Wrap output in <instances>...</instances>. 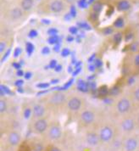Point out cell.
Returning a JSON list of instances; mask_svg holds the SVG:
<instances>
[{"instance_id": "obj_1", "label": "cell", "mask_w": 139, "mask_h": 151, "mask_svg": "<svg viewBox=\"0 0 139 151\" xmlns=\"http://www.w3.org/2000/svg\"><path fill=\"white\" fill-rule=\"evenodd\" d=\"M113 135H114V132L111 127L106 126L100 130L99 137H100V140L103 142H109L110 140H111Z\"/></svg>"}, {"instance_id": "obj_2", "label": "cell", "mask_w": 139, "mask_h": 151, "mask_svg": "<svg viewBox=\"0 0 139 151\" xmlns=\"http://www.w3.org/2000/svg\"><path fill=\"white\" fill-rule=\"evenodd\" d=\"M130 108H131V102L129 101V99L125 98L121 99L117 104V110L121 114H124L129 111Z\"/></svg>"}, {"instance_id": "obj_3", "label": "cell", "mask_w": 139, "mask_h": 151, "mask_svg": "<svg viewBox=\"0 0 139 151\" xmlns=\"http://www.w3.org/2000/svg\"><path fill=\"white\" fill-rule=\"evenodd\" d=\"M48 128V122L44 119H38L34 124V130L37 133H42Z\"/></svg>"}, {"instance_id": "obj_4", "label": "cell", "mask_w": 139, "mask_h": 151, "mask_svg": "<svg viewBox=\"0 0 139 151\" xmlns=\"http://www.w3.org/2000/svg\"><path fill=\"white\" fill-rule=\"evenodd\" d=\"M94 118H95V116L91 110H85L81 115V120L86 125L92 123L94 121Z\"/></svg>"}, {"instance_id": "obj_5", "label": "cell", "mask_w": 139, "mask_h": 151, "mask_svg": "<svg viewBox=\"0 0 139 151\" xmlns=\"http://www.w3.org/2000/svg\"><path fill=\"white\" fill-rule=\"evenodd\" d=\"M61 135H62L61 128L59 126H53L52 127H50L49 132V136L50 139L57 140V139L60 138Z\"/></svg>"}, {"instance_id": "obj_6", "label": "cell", "mask_w": 139, "mask_h": 151, "mask_svg": "<svg viewBox=\"0 0 139 151\" xmlns=\"http://www.w3.org/2000/svg\"><path fill=\"white\" fill-rule=\"evenodd\" d=\"M99 139L100 137L99 136H97L96 133L94 132H89L87 134L86 137V140L87 144H89L90 146H97L98 143H99Z\"/></svg>"}, {"instance_id": "obj_7", "label": "cell", "mask_w": 139, "mask_h": 151, "mask_svg": "<svg viewBox=\"0 0 139 151\" xmlns=\"http://www.w3.org/2000/svg\"><path fill=\"white\" fill-rule=\"evenodd\" d=\"M135 127V122L131 118H127L125 119L122 122H121V128L124 132H132Z\"/></svg>"}, {"instance_id": "obj_8", "label": "cell", "mask_w": 139, "mask_h": 151, "mask_svg": "<svg viewBox=\"0 0 139 151\" xmlns=\"http://www.w3.org/2000/svg\"><path fill=\"white\" fill-rule=\"evenodd\" d=\"M82 106V101L78 98H72L68 102V108L72 111H77Z\"/></svg>"}, {"instance_id": "obj_9", "label": "cell", "mask_w": 139, "mask_h": 151, "mask_svg": "<svg viewBox=\"0 0 139 151\" xmlns=\"http://www.w3.org/2000/svg\"><path fill=\"white\" fill-rule=\"evenodd\" d=\"M8 141L10 145L12 146H16L17 144L20 143L21 141V136L18 132H12L9 134V137H8Z\"/></svg>"}, {"instance_id": "obj_10", "label": "cell", "mask_w": 139, "mask_h": 151, "mask_svg": "<svg viewBox=\"0 0 139 151\" xmlns=\"http://www.w3.org/2000/svg\"><path fill=\"white\" fill-rule=\"evenodd\" d=\"M138 146V142L134 137L128 138L125 142V150H126V151L136 150Z\"/></svg>"}, {"instance_id": "obj_11", "label": "cell", "mask_w": 139, "mask_h": 151, "mask_svg": "<svg viewBox=\"0 0 139 151\" xmlns=\"http://www.w3.org/2000/svg\"><path fill=\"white\" fill-rule=\"evenodd\" d=\"M65 101V96L60 93H57L55 94H54L53 96L51 97L50 99V102L53 104H55V105H59V104H61Z\"/></svg>"}, {"instance_id": "obj_12", "label": "cell", "mask_w": 139, "mask_h": 151, "mask_svg": "<svg viewBox=\"0 0 139 151\" xmlns=\"http://www.w3.org/2000/svg\"><path fill=\"white\" fill-rule=\"evenodd\" d=\"M64 9V4L61 1L59 0H55L50 4V9L54 12V13H59L61 12Z\"/></svg>"}, {"instance_id": "obj_13", "label": "cell", "mask_w": 139, "mask_h": 151, "mask_svg": "<svg viewBox=\"0 0 139 151\" xmlns=\"http://www.w3.org/2000/svg\"><path fill=\"white\" fill-rule=\"evenodd\" d=\"M32 112H33V116L36 118H42L43 116V115H44L45 110L41 104H37L33 107Z\"/></svg>"}, {"instance_id": "obj_14", "label": "cell", "mask_w": 139, "mask_h": 151, "mask_svg": "<svg viewBox=\"0 0 139 151\" xmlns=\"http://www.w3.org/2000/svg\"><path fill=\"white\" fill-rule=\"evenodd\" d=\"M131 8V4L127 0H120L117 4V9L120 11H127Z\"/></svg>"}, {"instance_id": "obj_15", "label": "cell", "mask_w": 139, "mask_h": 151, "mask_svg": "<svg viewBox=\"0 0 139 151\" xmlns=\"http://www.w3.org/2000/svg\"><path fill=\"white\" fill-rule=\"evenodd\" d=\"M33 6V0H22L21 8L24 10H30Z\"/></svg>"}, {"instance_id": "obj_16", "label": "cell", "mask_w": 139, "mask_h": 151, "mask_svg": "<svg viewBox=\"0 0 139 151\" xmlns=\"http://www.w3.org/2000/svg\"><path fill=\"white\" fill-rule=\"evenodd\" d=\"M22 15V11L20 8H14V9L11 11V16L12 18L14 20H17V19H20Z\"/></svg>"}, {"instance_id": "obj_17", "label": "cell", "mask_w": 139, "mask_h": 151, "mask_svg": "<svg viewBox=\"0 0 139 151\" xmlns=\"http://www.w3.org/2000/svg\"><path fill=\"white\" fill-rule=\"evenodd\" d=\"M124 24H125V21H124V19L121 18V17H119L117 18L115 21L114 22V26L116 28H121L124 27Z\"/></svg>"}, {"instance_id": "obj_18", "label": "cell", "mask_w": 139, "mask_h": 151, "mask_svg": "<svg viewBox=\"0 0 139 151\" xmlns=\"http://www.w3.org/2000/svg\"><path fill=\"white\" fill-rule=\"evenodd\" d=\"M102 8H103V5H102V4H101V3H99V2H96V3H94V4H93V5H92L93 12L97 13V14L101 11Z\"/></svg>"}, {"instance_id": "obj_19", "label": "cell", "mask_w": 139, "mask_h": 151, "mask_svg": "<svg viewBox=\"0 0 139 151\" xmlns=\"http://www.w3.org/2000/svg\"><path fill=\"white\" fill-rule=\"evenodd\" d=\"M59 38L58 37L57 35L56 36H51L48 39V42H49L50 44H56L59 42Z\"/></svg>"}, {"instance_id": "obj_20", "label": "cell", "mask_w": 139, "mask_h": 151, "mask_svg": "<svg viewBox=\"0 0 139 151\" xmlns=\"http://www.w3.org/2000/svg\"><path fill=\"white\" fill-rule=\"evenodd\" d=\"M6 110H7V104L4 99H1V101H0V112L4 113L6 111Z\"/></svg>"}, {"instance_id": "obj_21", "label": "cell", "mask_w": 139, "mask_h": 151, "mask_svg": "<svg viewBox=\"0 0 139 151\" xmlns=\"http://www.w3.org/2000/svg\"><path fill=\"white\" fill-rule=\"evenodd\" d=\"M99 94L101 95V96H105V95H107L108 93H109V89L107 88V87H105V86H104V87H101L100 88V89H99Z\"/></svg>"}, {"instance_id": "obj_22", "label": "cell", "mask_w": 139, "mask_h": 151, "mask_svg": "<svg viewBox=\"0 0 139 151\" xmlns=\"http://www.w3.org/2000/svg\"><path fill=\"white\" fill-rule=\"evenodd\" d=\"M119 93H120V89H119L118 87H114V88H112L110 91V93L111 94L112 96H115V95H117Z\"/></svg>"}, {"instance_id": "obj_23", "label": "cell", "mask_w": 139, "mask_h": 151, "mask_svg": "<svg viewBox=\"0 0 139 151\" xmlns=\"http://www.w3.org/2000/svg\"><path fill=\"white\" fill-rule=\"evenodd\" d=\"M122 40V34L120 33V32H118V33H116V34L115 35V37H114V41L115 42H120Z\"/></svg>"}, {"instance_id": "obj_24", "label": "cell", "mask_w": 139, "mask_h": 151, "mask_svg": "<svg viewBox=\"0 0 139 151\" xmlns=\"http://www.w3.org/2000/svg\"><path fill=\"white\" fill-rule=\"evenodd\" d=\"M34 50V46L31 43V42H28L27 43V51L28 54H32Z\"/></svg>"}, {"instance_id": "obj_25", "label": "cell", "mask_w": 139, "mask_h": 151, "mask_svg": "<svg viewBox=\"0 0 139 151\" xmlns=\"http://www.w3.org/2000/svg\"><path fill=\"white\" fill-rule=\"evenodd\" d=\"M58 33V30L55 28H50L49 30H48V34L50 36H56Z\"/></svg>"}, {"instance_id": "obj_26", "label": "cell", "mask_w": 139, "mask_h": 151, "mask_svg": "<svg viewBox=\"0 0 139 151\" xmlns=\"http://www.w3.org/2000/svg\"><path fill=\"white\" fill-rule=\"evenodd\" d=\"M112 32H113V28L112 27H106L103 30V33L104 35H110L111 34Z\"/></svg>"}, {"instance_id": "obj_27", "label": "cell", "mask_w": 139, "mask_h": 151, "mask_svg": "<svg viewBox=\"0 0 139 151\" xmlns=\"http://www.w3.org/2000/svg\"><path fill=\"white\" fill-rule=\"evenodd\" d=\"M78 5L81 8H87V0H80L79 3H78Z\"/></svg>"}, {"instance_id": "obj_28", "label": "cell", "mask_w": 139, "mask_h": 151, "mask_svg": "<svg viewBox=\"0 0 139 151\" xmlns=\"http://www.w3.org/2000/svg\"><path fill=\"white\" fill-rule=\"evenodd\" d=\"M79 26L81 28H83V29H86V30H90L91 27L86 22H82V23H79Z\"/></svg>"}, {"instance_id": "obj_29", "label": "cell", "mask_w": 139, "mask_h": 151, "mask_svg": "<svg viewBox=\"0 0 139 151\" xmlns=\"http://www.w3.org/2000/svg\"><path fill=\"white\" fill-rule=\"evenodd\" d=\"M30 37L33 38V37H36L37 36V32L36 30H31L30 32H29V35H28Z\"/></svg>"}, {"instance_id": "obj_30", "label": "cell", "mask_w": 139, "mask_h": 151, "mask_svg": "<svg viewBox=\"0 0 139 151\" xmlns=\"http://www.w3.org/2000/svg\"><path fill=\"white\" fill-rule=\"evenodd\" d=\"M70 14L72 15V17H75L76 15H77V9H76V7L75 6H71L70 7Z\"/></svg>"}, {"instance_id": "obj_31", "label": "cell", "mask_w": 139, "mask_h": 151, "mask_svg": "<svg viewBox=\"0 0 139 151\" xmlns=\"http://www.w3.org/2000/svg\"><path fill=\"white\" fill-rule=\"evenodd\" d=\"M69 32L71 34H77V32H78V29L76 27H70Z\"/></svg>"}, {"instance_id": "obj_32", "label": "cell", "mask_w": 139, "mask_h": 151, "mask_svg": "<svg viewBox=\"0 0 139 151\" xmlns=\"http://www.w3.org/2000/svg\"><path fill=\"white\" fill-rule=\"evenodd\" d=\"M61 55H62V56H64V57L68 56V55H70V50L68 48H64V49H62Z\"/></svg>"}, {"instance_id": "obj_33", "label": "cell", "mask_w": 139, "mask_h": 151, "mask_svg": "<svg viewBox=\"0 0 139 151\" xmlns=\"http://www.w3.org/2000/svg\"><path fill=\"white\" fill-rule=\"evenodd\" d=\"M21 54V49L20 48H16L14 49V57H18L19 55Z\"/></svg>"}, {"instance_id": "obj_34", "label": "cell", "mask_w": 139, "mask_h": 151, "mask_svg": "<svg viewBox=\"0 0 139 151\" xmlns=\"http://www.w3.org/2000/svg\"><path fill=\"white\" fill-rule=\"evenodd\" d=\"M5 48H6V44H5V42H1V43H0V52H1V53H3V52L4 51Z\"/></svg>"}, {"instance_id": "obj_35", "label": "cell", "mask_w": 139, "mask_h": 151, "mask_svg": "<svg viewBox=\"0 0 139 151\" xmlns=\"http://www.w3.org/2000/svg\"><path fill=\"white\" fill-rule=\"evenodd\" d=\"M134 98H135L136 100L139 101V88H138L137 89L135 90V92H134Z\"/></svg>"}, {"instance_id": "obj_36", "label": "cell", "mask_w": 139, "mask_h": 151, "mask_svg": "<svg viewBox=\"0 0 139 151\" xmlns=\"http://www.w3.org/2000/svg\"><path fill=\"white\" fill-rule=\"evenodd\" d=\"M56 66H57V61L56 60H51L50 62V64H49V67L50 68H55Z\"/></svg>"}, {"instance_id": "obj_37", "label": "cell", "mask_w": 139, "mask_h": 151, "mask_svg": "<svg viewBox=\"0 0 139 151\" xmlns=\"http://www.w3.org/2000/svg\"><path fill=\"white\" fill-rule=\"evenodd\" d=\"M49 48H48V47H44V48H42V55H48L49 53Z\"/></svg>"}, {"instance_id": "obj_38", "label": "cell", "mask_w": 139, "mask_h": 151, "mask_svg": "<svg viewBox=\"0 0 139 151\" xmlns=\"http://www.w3.org/2000/svg\"><path fill=\"white\" fill-rule=\"evenodd\" d=\"M1 88L4 91V93H10V90H9V88H7V87H5V86L2 85V86H1Z\"/></svg>"}, {"instance_id": "obj_39", "label": "cell", "mask_w": 139, "mask_h": 151, "mask_svg": "<svg viewBox=\"0 0 139 151\" xmlns=\"http://www.w3.org/2000/svg\"><path fill=\"white\" fill-rule=\"evenodd\" d=\"M37 87L40 88H46L49 87V84L48 83H41V84H38Z\"/></svg>"}, {"instance_id": "obj_40", "label": "cell", "mask_w": 139, "mask_h": 151, "mask_svg": "<svg viewBox=\"0 0 139 151\" xmlns=\"http://www.w3.org/2000/svg\"><path fill=\"white\" fill-rule=\"evenodd\" d=\"M102 62H101V60H95V64H94V65L96 66V67H100L101 65H102Z\"/></svg>"}, {"instance_id": "obj_41", "label": "cell", "mask_w": 139, "mask_h": 151, "mask_svg": "<svg viewBox=\"0 0 139 151\" xmlns=\"http://www.w3.org/2000/svg\"><path fill=\"white\" fill-rule=\"evenodd\" d=\"M42 147L41 145H39V144H37L36 146H35L34 148V151H42Z\"/></svg>"}, {"instance_id": "obj_42", "label": "cell", "mask_w": 139, "mask_h": 151, "mask_svg": "<svg viewBox=\"0 0 139 151\" xmlns=\"http://www.w3.org/2000/svg\"><path fill=\"white\" fill-rule=\"evenodd\" d=\"M72 82H73V80H70L69 82H68V83H66V84H65V85L64 86V88H64V89H66V88H67L68 87H70V85L72 84Z\"/></svg>"}, {"instance_id": "obj_43", "label": "cell", "mask_w": 139, "mask_h": 151, "mask_svg": "<svg viewBox=\"0 0 139 151\" xmlns=\"http://www.w3.org/2000/svg\"><path fill=\"white\" fill-rule=\"evenodd\" d=\"M132 38V33H128V34L125 36V41L128 42L129 40H131Z\"/></svg>"}, {"instance_id": "obj_44", "label": "cell", "mask_w": 139, "mask_h": 151, "mask_svg": "<svg viewBox=\"0 0 139 151\" xmlns=\"http://www.w3.org/2000/svg\"><path fill=\"white\" fill-rule=\"evenodd\" d=\"M30 114H31V110L28 108V109H27L26 111H25V116H26V118H28L29 116H30Z\"/></svg>"}, {"instance_id": "obj_45", "label": "cell", "mask_w": 139, "mask_h": 151, "mask_svg": "<svg viewBox=\"0 0 139 151\" xmlns=\"http://www.w3.org/2000/svg\"><path fill=\"white\" fill-rule=\"evenodd\" d=\"M22 84H23V81L22 80H18V81H16V83H14V85L17 86V87L22 86Z\"/></svg>"}, {"instance_id": "obj_46", "label": "cell", "mask_w": 139, "mask_h": 151, "mask_svg": "<svg viewBox=\"0 0 139 151\" xmlns=\"http://www.w3.org/2000/svg\"><path fill=\"white\" fill-rule=\"evenodd\" d=\"M134 62H135V64H136L137 65H139V54L135 57V60H134Z\"/></svg>"}, {"instance_id": "obj_47", "label": "cell", "mask_w": 139, "mask_h": 151, "mask_svg": "<svg viewBox=\"0 0 139 151\" xmlns=\"http://www.w3.org/2000/svg\"><path fill=\"white\" fill-rule=\"evenodd\" d=\"M59 48H60V44H59V42H58V43H56L55 46H54V51H59Z\"/></svg>"}, {"instance_id": "obj_48", "label": "cell", "mask_w": 139, "mask_h": 151, "mask_svg": "<svg viewBox=\"0 0 139 151\" xmlns=\"http://www.w3.org/2000/svg\"><path fill=\"white\" fill-rule=\"evenodd\" d=\"M9 54H10V49H9V50H8V52H6L5 55L4 56V58H3V61L6 60V58H7L8 56H9Z\"/></svg>"}, {"instance_id": "obj_49", "label": "cell", "mask_w": 139, "mask_h": 151, "mask_svg": "<svg viewBox=\"0 0 139 151\" xmlns=\"http://www.w3.org/2000/svg\"><path fill=\"white\" fill-rule=\"evenodd\" d=\"M137 49H138V45H137L136 43L132 44V51H136Z\"/></svg>"}, {"instance_id": "obj_50", "label": "cell", "mask_w": 139, "mask_h": 151, "mask_svg": "<svg viewBox=\"0 0 139 151\" xmlns=\"http://www.w3.org/2000/svg\"><path fill=\"white\" fill-rule=\"evenodd\" d=\"M49 151H61V150L59 149V148H57V147H52Z\"/></svg>"}, {"instance_id": "obj_51", "label": "cell", "mask_w": 139, "mask_h": 151, "mask_svg": "<svg viewBox=\"0 0 139 151\" xmlns=\"http://www.w3.org/2000/svg\"><path fill=\"white\" fill-rule=\"evenodd\" d=\"M42 22L43 23V24H46V25H49V24H50V21H49V20H46V19H43V20H42Z\"/></svg>"}, {"instance_id": "obj_52", "label": "cell", "mask_w": 139, "mask_h": 151, "mask_svg": "<svg viewBox=\"0 0 139 151\" xmlns=\"http://www.w3.org/2000/svg\"><path fill=\"white\" fill-rule=\"evenodd\" d=\"M23 75H24V72H23L21 70H19L17 71V76H21Z\"/></svg>"}, {"instance_id": "obj_53", "label": "cell", "mask_w": 139, "mask_h": 151, "mask_svg": "<svg viewBox=\"0 0 139 151\" xmlns=\"http://www.w3.org/2000/svg\"><path fill=\"white\" fill-rule=\"evenodd\" d=\"M31 76H32V73H31V72H27V73H26L25 77H26L27 79H30V78H31Z\"/></svg>"}, {"instance_id": "obj_54", "label": "cell", "mask_w": 139, "mask_h": 151, "mask_svg": "<svg viewBox=\"0 0 139 151\" xmlns=\"http://www.w3.org/2000/svg\"><path fill=\"white\" fill-rule=\"evenodd\" d=\"M64 18H65L66 20H70V19L72 18V15H71L70 14H67L66 15H65V17H64Z\"/></svg>"}, {"instance_id": "obj_55", "label": "cell", "mask_w": 139, "mask_h": 151, "mask_svg": "<svg viewBox=\"0 0 139 151\" xmlns=\"http://www.w3.org/2000/svg\"><path fill=\"white\" fill-rule=\"evenodd\" d=\"M54 69H55L56 71H59V70H60L62 69V66L59 65H57V66H56V67H55V68H54Z\"/></svg>"}, {"instance_id": "obj_56", "label": "cell", "mask_w": 139, "mask_h": 151, "mask_svg": "<svg viewBox=\"0 0 139 151\" xmlns=\"http://www.w3.org/2000/svg\"><path fill=\"white\" fill-rule=\"evenodd\" d=\"M95 67H96L95 65H90V66H88V68H89V70H90L91 71H93Z\"/></svg>"}, {"instance_id": "obj_57", "label": "cell", "mask_w": 139, "mask_h": 151, "mask_svg": "<svg viewBox=\"0 0 139 151\" xmlns=\"http://www.w3.org/2000/svg\"><path fill=\"white\" fill-rule=\"evenodd\" d=\"M74 40V38L72 37H70V36H69L68 37H67V41L68 42H71V41H73Z\"/></svg>"}, {"instance_id": "obj_58", "label": "cell", "mask_w": 139, "mask_h": 151, "mask_svg": "<svg viewBox=\"0 0 139 151\" xmlns=\"http://www.w3.org/2000/svg\"><path fill=\"white\" fill-rule=\"evenodd\" d=\"M13 65H14V67H15V68L17 69H20V65H18V64H16V63H14V64H13Z\"/></svg>"}, {"instance_id": "obj_59", "label": "cell", "mask_w": 139, "mask_h": 151, "mask_svg": "<svg viewBox=\"0 0 139 151\" xmlns=\"http://www.w3.org/2000/svg\"><path fill=\"white\" fill-rule=\"evenodd\" d=\"M93 1H94V0H89L88 3H89V4H92V3H93Z\"/></svg>"}, {"instance_id": "obj_60", "label": "cell", "mask_w": 139, "mask_h": 151, "mask_svg": "<svg viewBox=\"0 0 139 151\" xmlns=\"http://www.w3.org/2000/svg\"><path fill=\"white\" fill-rule=\"evenodd\" d=\"M68 71H70V72L71 71V68H70H70H68Z\"/></svg>"}]
</instances>
